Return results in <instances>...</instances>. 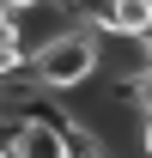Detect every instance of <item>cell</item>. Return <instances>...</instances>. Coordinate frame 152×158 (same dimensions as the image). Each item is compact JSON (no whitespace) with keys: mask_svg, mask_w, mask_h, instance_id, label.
<instances>
[{"mask_svg":"<svg viewBox=\"0 0 152 158\" xmlns=\"http://www.w3.org/2000/svg\"><path fill=\"white\" fill-rule=\"evenodd\" d=\"M97 79H103V37L85 24H67L61 37L31 49V85L43 98H73V91H91Z\"/></svg>","mask_w":152,"mask_h":158,"instance_id":"6da1fadb","label":"cell"},{"mask_svg":"<svg viewBox=\"0 0 152 158\" xmlns=\"http://www.w3.org/2000/svg\"><path fill=\"white\" fill-rule=\"evenodd\" d=\"M0 6H12V12H37L43 0H0Z\"/></svg>","mask_w":152,"mask_h":158,"instance_id":"5b68a950","label":"cell"},{"mask_svg":"<svg viewBox=\"0 0 152 158\" xmlns=\"http://www.w3.org/2000/svg\"><path fill=\"white\" fill-rule=\"evenodd\" d=\"M140 152L152 158V110H146V116H140Z\"/></svg>","mask_w":152,"mask_h":158,"instance_id":"277c9868","label":"cell"},{"mask_svg":"<svg viewBox=\"0 0 152 158\" xmlns=\"http://www.w3.org/2000/svg\"><path fill=\"white\" fill-rule=\"evenodd\" d=\"M0 49H31L24 43V12H12V6H0Z\"/></svg>","mask_w":152,"mask_h":158,"instance_id":"3957f363","label":"cell"},{"mask_svg":"<svg viewBox=\"0 0 152 158\" xmlns=\"http://www.w3.org/2000/svg\"><path fill=\"white\" fill-rule=\"evenodd\" d=\"M103 37H152V0H110V24H103Z\"/></svg>","mask_w":152,"mask_h":158,"instance_id":"7a4b0ae2","label":"cell"},{"mask_svg":"<svg viewBox=\"0 0 152 158\" xmlns=\"http://www.w3.org/2000/svg\"><path fill=\"white\" fill-rule=\"evenodd\" d=\"M0 158H12V146H6V140H0Z\"/></svg>","mask_w":152,"mask_h":158,"instance_id":"8992f818","label":"cell"}]
</instances>
